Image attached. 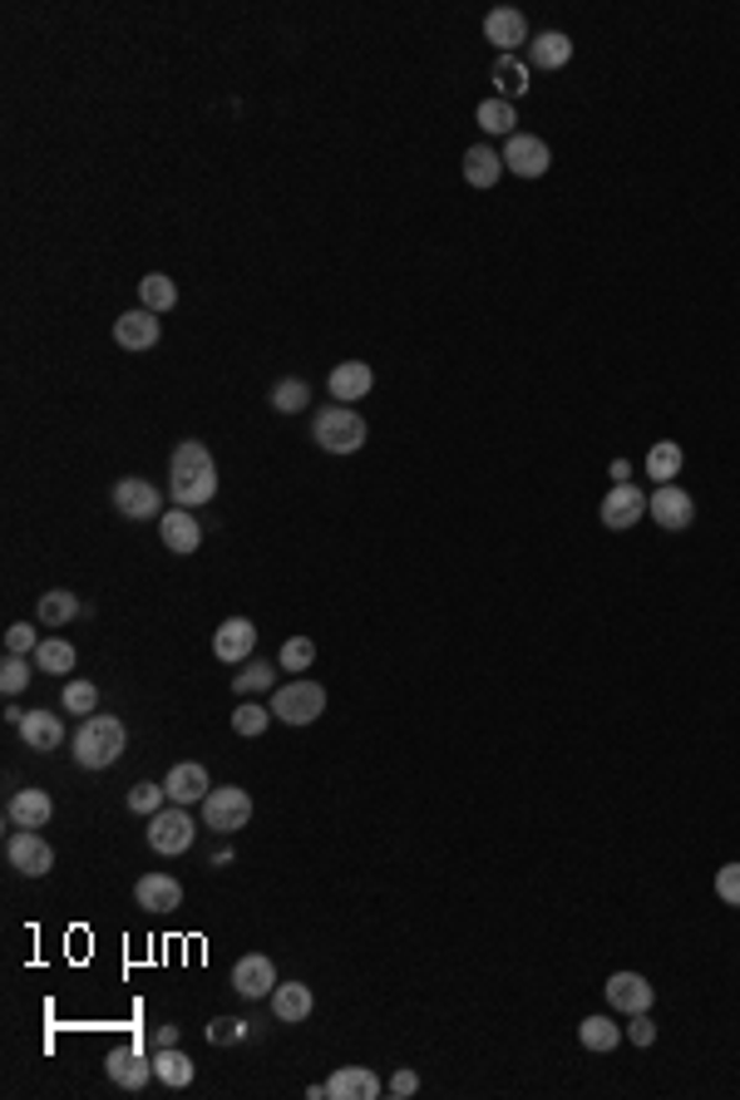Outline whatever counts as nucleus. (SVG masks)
Listing matches in <instances>:
<instances>
[{"label":"nucleus","mask_w":740,"mask_h":1100,"mask_svg":"<svg viewBox=\"0 0 740 1100\" xmlns=\"http://www.w3.org/2000/svg\"><path fill=\"white\" fill-rule=\"evenodd\" d=\"M168 494L178 509H203L218 494V464L203 440H183L168 459Z\"/></svg>","instance_id":"nucleus-1"},{"label":"nucleus","mask_w":740,"mask_h":1100,"mask_svg":"<svg viewBox=\"0 0 740 1100\" xmlns=\"http://www.w3.org/2000/svg\"><path fill=\"white\" fill-rule=\"evenodd\" d=\"M124 740H129V736H124L119 716L94 711V716H84V721L74 726L70 755H74V765H84V770H109V765H119Z\"/></svg>","instance_id":"nucleus-2"},{"label":"nucleus","mask_w":740,"mask_h":1100,"mask_svg":"<svg viewBox=\"0 0 740 1100\" xmlns=\"http://www.w3.org/2000/svg\"><path fill=\"white\" fill-rule=\"evenodd\" d=\"M311 440L321 444L326 454H356L370 440V430L351 405H326L311 415Z\"/></svg>","instance_id":"nucleus-3"},{"label":"nucleus","mask_w":740,"mask_h":1100,"mask_svg":"<svg viewBox=\"0 0 740 1100\" xmlns=\"http://www.w3.org/2000/svg\"><path fill=\"white\" fill-rule=\"evenodd\" d=\"M267 706H272V716H277V721L311 726V721H321V711H326V686L296 676V681H287V686H277V691H272Z\"/></svg>","instance_id":"nucleus-4"},{"label":"nucleus","mask_w":740,"mask_h":1100,"mask_svg":"<svg viewBox=\"0 0 740 1100\" xmlns=\"http://www.w3.org/2000/svg\"><path fill=\"white\" fill-rule=\"evenodd\" d=\"M198 839V824H193V810L188 805H168L158 814H148V849L173 859V854H188Z\"/></svg>","instance_id":"nucleus-5"},{"label":"nucleus","mask_w":740,"mask_h":1100,"mask_svg":"<svg viewBox=\"0 0 740 1100\" xmlns=\"http://www.w3.org/2000/svg\"><path fill=\"white\" fill-rule=\"evenodd\" d=\"M252 819V795L242 785H213L203 800V829H218V834H237L247 829Z\"/></svg>","instance_id":"nucleus-6"},{"label":"nucleus","mask_w":740,"mask_h":1100,"mask_svg":"<svg viewBox=\"0 0 740 1100\" xmlns=\"http://www.w3.org/2000/svg\"><path fill=\"white\" fill-rule=\"evenodd\" d=\"M6 859L15 874H25V879H45L50 869H55V849L45 844V834L40 829H15L6 839Z\"/></svg>","instance_id":"nucleus-7"},{"label":"nucleus","mask_w":740,"mask_h":1100,"mask_svg":"<svg viewBox=\"0 0 740 1100\" xmlns=\"http://www.w3.org/2000/svg\"><path fill=\"white\" fill-rule=\"evenodd\" d=\"M109 499H114V509H119L124 518H134V523H144V518H163V494H158L148 479H134V474L114 484Z\"/></svg>","instance_id":"nucleus-8"},{"label":"nucleus","mask_w":740,"mask_h":1100,"mask_svg":"<svg viewBox=\"0 0 740 1100\" xmlns=\"http://www.w3.org/2000/svg\"><path fill=\"white\" fill-rule=\"evenodd\" d=\"M104 1076H109L119 1091H144L148 1076H154V1056H144L139 1046H114L109 1056H104Z\"/></svg>","instance_id":"nucleus-9"},{"label":"nucleus","mask_w":740,"mask_h":1100,"mask_svg":"<svg viewBox=\"0 0 740 1100\" xmlns=\"http://www.w3.org/2000/svg\"><path fill=\"white\" fill-rule=\"evenodd\" d=\"M647 518H657V528H666V533H681L696 518V499L676 484H657V494L647 499Z\"/></svg>","instance_id":"nucleus-10"},{"label":"nucleus","mask_w":740,"mask_h":1100,"mask_svg":"<svg viewBox=\"0 0 740 1100\" xmlns=\"http://www.w3.org/2000/svg\"><path fill=\"white\" fill-rule=\"evenodd\" d=\"M158 341H163V321H158V311H148V306L124 311L119 321H114V346H119V351H154Z\"/></svg>","instance_id":"nucleus-11"},{"label":"nucleus","mask_w":740,"mask_h":1100,"mask_svg":"<svg viewBox=\"0 0 740 1100\" xmlns=\"http://www.w3.org/2000/svg\"><path fill=\"white\" fill-rule=\"evenodd\" d=\"M548 163H553V154H548V144L538 139V134H514V139H504V168H509L514 178H543Z\"/></svg>","instance_id":"nucleus-12"},{"label":"nucleus","mask_w":740,"mask_h":1100,"mask_svg":"<svg viewBox=\"0 0 740 1100\" xmlns=\"http://www.w3.org/2000/svg\"><path fill=\"white\" fill-rule=\"evenodd\" d=\"M232 992L247 1002H262L277 992V967H272L267 953H247L237 958V967H232Z\"/></svg>","instance_id":"nucleus-13"},{"label":"nucleus","mask_w":740,"mask_h":1100,"mask_svg":"<svg viewBox=\"0 0 740 1100\" xmlns=\"http://www.w3.org/2000/svg\"><path fill=\"white\" fill-rule=\"evenodd\" d=\"M484 40H489L499 55H514V50H524L528 40V20H524V10H509V6H499V10H489L484 15Z\"/></svg>","instance_id":"nucleus-14"},{"label":"nucleus","mask_w":740,"mask_h":1100,"mask_svg":"<svg viewBox=\"0 0 740 1100\" xmlns=\"http://www.w3.org/2000/svg\"><path fill=\"white\" fill-rule=\"evenodd\" d=\"M163 790H168V805H203L208 790H213V780H208V770L198 765V760H183V765H173L163 775Z\"/></svg>","instance_id":"nucleus-15"},{"label":"nucleus","mask_w":740,"mask_h":1100,"mask_svg":"<svg viewBox=\"0 0 740 1100\" xmlns=\"http://www.w3.org/2000/svg\"><path fill=\"white\" fill-rule=\"evenodd\" d=\"M607 1002L617 1012H627V1017H637V1012H652L657 987H652L642 972H612V977H607Z\"/></svg>","instance_id":"nucleus-16"},{"label":"nucleus","mask_w":740,"mask_h":1100,"mask_svg":"<svg viewBox=\"0 0 740 1100\" xmlns=\"http://www.w3.org/2000/svg\"><path fill=\"white\" fill-rule=\"evenodd\" d=\"M637 518H647V494L637 489V484H612V494L602 499V523L612 528V533H622V528H632Z\"/></svg>","instance_id":"nucleus-17"},{"label":"nucleus","mask_w":740,"mask_h":1100,"mask_svg":"<svg viewBox=\"0 0 740 1100\" xmlns=\"http://www.w3.org/2000/svg\"><path fill=\"white\" fill-rule=\"evenodd\" d=\"M252 647H257V627H252V617H228L222 627L213 632V657L237 666L252 657Z\"/></svg>","instance_id":"nucleus-18"},{"label":"nucleus","mask_w":740,"mask_h":1100,"mask_svg":"<svg viewBox=\"0 0 740 1100\" xmlns=\"http://www.w3.org/2000/svg\"><path fill=\"white\" fill-rule=\"evenodd\" d=\"M326 1091H331V1100H380L385 1096V1081L370 1066H336Z\"/></svg>","instance_id":"nucleus-19"},{"label":"nucleus","mask_w":740,"mask_h":1100,"mask_svg":"<svg viewBox=\"0 0 740 1100\" xmlns=\"http://www.w3.org/2000/svg\"><path fill=\"white\" fill-rule=\"evenodd\" d=\"M50 814H55V800L45 795V790H15L10 795V805H6V819L15 824V829H45L50 824Z\"/></svg>","instance_id":"nucleus-20"},{"label":"nucleus","mask_w":740,"mask_h":1100,"mask_svg":"<svg viewBox=\"0 0 740 1100\" xmlns=\"http://www.w3.org/2000/svg\"><path fill=\"white\" fill-rule=\"evenodd\" d=\"M134 898H139V908H148V913H173V908H183V884L173 874H144L134 884Z\"/></svg>","instance_id":"nucleus-21"},{"label":"nucleus","mask_w":740,"mask_h":1100,"mask_svg":"<svg viewBox=\"0 0 740 1100\" xmlns=\"http://www.w3.org/2000/svg\"><path fill=\"white\" fill-rule=\"evenodd\" d=\"M158 538H163L168 553L188 558V553H198V543H203V528H198V518L188 509H173V514L158 518Z\"/></svg>","instance_id":"nucleus-22"},{"label":"nucleus","mask_w":740,"mask_h":1100,"mask_svg":"<svg viewBox=\"0 0 740 1100\" xmlns=\"http://www.w3.org/2000/svg\"><path fill=\"white\" fill-rule=\"evenodd\" d=\"M20 740H25L30 750H40V755H50V750H60L70 740L65 721H60L55 711H25V721H20Z\"/></svg>","instance_id":"nucleus-23"},{"label":"nucleus","mask_w":740,"mask_h":1100,"mask_svg":"<svg viewBox=\"0 0 740 1100\" xmlns=\"http://www.w3.org/2000/svg\"><path fill=\"white\" fill-rule=\"evenodd\" d=\"M370 385H376V370H370L366 361H346L331 370V380H326V390L336 395V405H356V400L370 395Z\"/></svg>","instance_id":"nucleus-24"},{"label":"nucleus","mask_w":740,"mask_h":1100,"mask_svg":"<svg viewBox=\"0 0 740 1100\" xmlns=\"http://www.w3.org/2000/svg\"><path fill=\"white\" fill-rule=\"evenodd\" d=\"M272 1017L282 1022V1027H296V1022H306L311 1017V1007H316V997H311V987L306 982H277V992H272Z\"/></svg>","instance_id":"nucleus-25"},{"label":"nucleus","mask_w":740,"mask_h":1100,"mask_svg":"<svg viewBox=\"0 0 740 1100\" xmlns=\"http://www.w3.org/2000/svg\"><path fill=\"white\" fill-rule=\"evenodd\" d=\"M35 617H40V627H70L74 617H84V602L70 588H50V592H40Z\"/></svg>","instance_id":"nucleus-26"},{"label":"nucleus","mask_w":740,"mask_h":1100,"mask_svg":"<svg viewBox=\"0 0 740 1100\" xmlns=\"http://www.w3.org/2000/svg\"><path fill=\"white\" fill-rule=\"evenodd\" d=\"M573 60V40L563 30H543V35L528 40V65L533 70H563Z\"/></svg>","instance_id":"nucleus-27"},{"label":"nucleus","mask_w":740,"mask_h":1100,"mask_svg":"<svg viewBox=\"0 0 740 1100\" xmlns=\"http://www.w3.org/2000/svg\"><path fill=\"white\" fill-rule=\"evenodd\" d=\"M504 178V154H494L489 144L464 148V183L469 188H494Z\"/></svg>","instance_id":"nucleus-28"},{"label":"nucleus","mask_w":740,"mask_h":1100,"mask_svg":"<svg viewBox=\"0 0 740 1100\" xmlns=\"http://www.w3.org/2000/svg\"><path fill=\"white\" fill-rule=\"evenodd\" d=\"M154 1076L173 1091H183V1086H193V1061L178 1046H154Z\"/></svg>","instance_id":"nucleus-29"},{"label":"nucleus","mask_w":740,"mask_h":1100,"mask_svg":"<svg viewBox=\"0 0 740 1100\" xmlns=\"http://www.w3.org/2000/svg\"><path fill=\"white\" fill-rule=\"evenodd\" d=\"M277 671L282 666H267V662H247L242 671H232V696H262V691H277Z\"/></svg>","instance_id":"nucleus-30"},{"label":"nucleus","mask_w":740,"mask_h":1100,"mask_svg":"<svg viewBox=\"0 0 740 1100\" xmlns=\"http://www.w3.org/2000/svg\"><path fill=\"white\" fill-rule=\"evenodd\" d=\"M494 89H499V99H518V94H528V65L518 55H499V65H494Z\"/></svg>","instance_id":"nucleus-31"},{"label":"nucleus","mask_w":740,"mask_h":1100,"mask_svg":"<svg viewBox=\"0 0 740 1100\" xmlns=\"http://www.w3.org/2000/svg\"><path fill=\"white\" fill-rule=\"evenodd\" d=\"M474 119H479L484 134H504V139H514L518 134V114L509 99H484L479 109H474Z\"/></svg>","instance_id":"nucleus-32"},{"label":"nucleus","mask_w":740,"mask_h":1100,"mask_svg":"<svg viewBox=\"0 0 740 1100\" xmlns=\"http://www.w3.org/2000/svg\"><path fill=\"white\" fill-rule=\"evenodd\" d=\"M35 671H45V676H70L74 671V647L65 637H45L35 647Z\"/></svg>","instance_id":"nucleus-33"},{"label":"nucleus","mask_w":740,"mask_h":1100,"mask_svg":"<svg viewBox=\"0 0 740 1100\" xmlns=\"http://www.w3.org/2000/svg\"><path fill=\"white\" fill-rule=\"evenodd\" d=\"M139 302L148 306V311H173L178 306V287H173V277H163V272H148V277H139Z\"/></svg>","instance_id":"nucleus-34"},{"label":"nucleus","mask_w":740,"mask_h":1100,"mask_svg":"<svg viewBox=\"0 0 740 1100\" xmlns=\"http://www.w3.org/2000/svg\"><path fill=\"white\" fill-rule=\"evenodd\" d=\"M578 1041H583L588 1051H617V1046H622V1027L612 1017H583Z\"/></svg>","instance_id":"nucleus-35"},{"label":"nucleus","mask_w":740,"mask_h":1100,"mask_svg":"<svg viewBox=\"0 0 740 1100\" xmlns=\"http://www.w3.org/2000/svg\"><path fill=\"white\" fill-rule=\"evenodd\" d=\"M306 395H311V390H306V380H296V376H282L277 380V385H272V410H277V415H302V410H306Z\"/></svg>","instance_id":"nucleus-36"},{"label":"nucleus","mask_w":740,"mask_h":1100,"mask_svg":"<svg viewBox=\"0 0 740 1100\" xmlns=\"http://www.w3.org/2000/svg\"><path fill=\"white\" fill-rule=\"evenodd\" d=\"M647 474H652L657 484H672L676 474H681V444H672V440L652 444V454H647Z\"/></svg>","instance_id":"nucleus-37"},{"label":"nucleus","mask_w":740,"mask_h":1100,"mask_svg":"<svg viewBox=\"0 0 740 1100\" xmlns=\"http://www.w3.org/2000/svg\"><path fill=\"white\" fill-rule=\"evenodd\" d=\"M60 706H65L70 716H94L99 711V686L94 681H65V691H60Z\"/></svg>","instance_id":"nucleus-38"},{"label":"nucleus","mask_w":740,"mask_h":1100,"mask_svg":"<svg viewBox=\"0 0 740 1100\" xmlns=\"http://www.w3.org/2000/svg\"><path fill=\"white\" fill-rule=\"evenodd\" d=\"M267 721H272V706H252V701H242L237 711H232V731L237 736H262L267 731Z\"/></svg>","instance_id":"nucleus-39"},{"label":"nucleus","mask_w":740,"mask_h":1100,"mask_svg":"<svg viewBox=\"0 0 740 1100\" xmlns=\"http://www.w3.org/2000/svg\"><path fill=\"white\" fill-rule=\"evenodd\" d=\"M311 662H316V642L311 637H287L282 642V657H277L282 671H306Z\"/></svg>","instance_id":"nucleus-40"},{"label":"nucleus","mask_w":740,"mask_h":1100,"mask_svg":"<svg viewBox=\"0 0 740 1100\" xmlns=\"http://www.w3.org/2000/svg\"><path fill=\"white\" fill-rule=\"evenodd\" d=\"M129 810H134V814H158V810H168V790L154 785V780H139V785L129 790Z\"/></svg>","instance_id":"nucleus-41"},{"label":"nucleus","mask_w":740,"mask_h":1100,"mask_svg":"<svg viewBox=\"0 0 740 1100\" xmlns=\"http://www.w3.org/2000/svg\"><path fill=\"white\" fill-rule=\"evenodd\" d=\"M208 1041L213 1046H242L247 1041V1022L242 1017H213L208 1022Z\"/></svg>","instance_id":"nucleus-42"},{"label":"nucleus","mask_w":740,"mask_h":1100,"mask_svg":"<svg viewBox=\"0 0 740 1100\" xmlns=\"http://www.w3.org/2000/svg\"><path fill=\"white\" fill-rule=\"evenodd\" d=\"M25 681H30V662L25 657H10V652H6V662H0V691L20 696V691H25Z\"/></svg>","instance_id":"nucleus-43"},{"label":"nucleus","mask_w":740,"mask_h":1100,"mask_svg":"<svg viewBox=\"0 0 740 1100\" xmlns=\"http://www.w3.org/2000/svg\"><path fill=\"white\" fill-rule=\"evenodd\" d=\"M716 898L726 908H740V864H721L716 869Z\"/></svg>","instance_id":"nucleus-44"},{"label":"nucleus","mask_w":740,"mask_h":1100,"mask_svg":"<svg viewBox=\"0 0 740 1100\" xmlns=\"http://www.w3.org/2000/svg\"><path fill=\"white\" fill-rule=\"evenodd\" d=\"M40 637L30 632V622H15V627H6V652L10 657H35Z\"/></svg>","instance_id":"nucleus-45"},{"label":"nucleus","mask_w":740,"mask_h":1100,"mask_svg":"<svg viewBox=\"0 0 740 1100\" xmlns=\"http://www.w3.org/2000/svg\"><path fill=\"white\" fill-rule=\"evenodd\" d=\"M627 1041L632 1046H652V1041H657V1022H652L647 1012H637V1017L627 1022Z\"/></svg>","instance_id":"nucleus-46"},{"label":"nucleus","mask_w":740,"mask_h":1100,"mask_svg":"<svg viewBox=\"0 0 740 1100\" xmlns=\"http://www.w3.org/2000/svg\"><path fill=\"white\" fill-rule=\"evenodd\" d=\"M415 1091H420V1076L410 1071V1066H400V1071L390 1076V1086H385V1096H395V1100H410Z\"/></svg>","instance_id":"nucleus-47"},{"label":"nucleus","mask_w":740,"mask_h":1100,"mask_svg":"<svg viewBox=\"0 0 740 1100\" xmlns=\"http://www.w3.org/2000/svg\"><path fill=\"white\" fill-rule=\"evenodd\" d=\"M154 1046H178V1027H173V1022H163V1027L154 1032Z\"/></svg>","instance_id":"nucleus-48"},{"label":"nucleus","mask_w":740,"mask_h":1100,"mask_svg":"<svg viewBox=\"0 0 740 1100\" xmlns=\"http://www.w3.org/2000/svg\"><path fill=\"white\" fill-rule=\"evenodd\" d=\"M607 474H612V484H627V479H632V464H627V459H612Z\"/></svg>","instance_id":"nucleus-49"}]
</instances>
